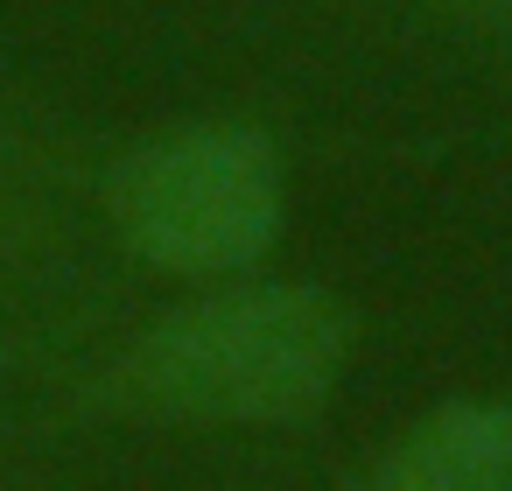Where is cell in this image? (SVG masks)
<instances>
[{"mask_svg": "<svg viewBox=\"0 0 512 491\" xmlns=\"http://www.w3.org/2000/svg\"><path fill=\"white\" fill-rule=\"evenodd\" d=\"M358 323L316 281H211L148 316L64 386L71 421L134 428H302L351 372Z\"/></svg>", "mask_w": 512, "mask_h": 491, "instance_id": "cell-1", "label": "cell"}, {"mask_svg": "<svg viewBox=\"0 0 512 491\" xmlns=\"http://www.w3.org/2000/svg\"><path fill=\"white\" fill-rule=\"evenodd\" d=\"M99 211L134 274L239 281L288 218V169L253 120H190L141 134L99 162Z\"/></svg>", "mask_w": 512, "mask_h": 491, "instance_id": "cell-2", "label": "cell"}, {"mask_svg": "<svg viewBox=\"0 0 512 491\" xmlns=\"http://www.w3.org/2000/svg\"><path fill=\"white\" fill-rule=\"evenodd\" d=\"M267 8L302 15V22L372 29L407 50L512 78V0H267Z\"/></svg>", "mask_w": 512, "mask_h": 491, "instance_id": "cell-5", "label": "cell"}, {"mask_svg": "<svg viewBox=\"0 0 512 491\" xmlns=\"http://www.w3.org/2000/svg\"><path fill=\"white\" fill-rule=\"evenodd\" d=\"M330 491H512V400H442Z\"/></svg>", "mask_w": 512, "mask_h": 491, "instance_id": "cell-4", "label": "cell"}, {"mask_svg": "<svg viewBox=\"0 0 512 491\" xmlns=\"http://www.w3.org/2000/svg\"><path fill=\"white\" fill-rule=\"evenodd\" d=\"M99 162L0 113V365H71L127 309Z\"/></svg>", "mask_w": 512, "mask_h": 491, "instance_id": "cell-3", "label": "cell"}]
</instances>
